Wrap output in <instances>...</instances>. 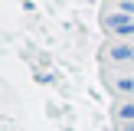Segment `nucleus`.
Wrapping results in <instances>:
<instances>
[{"label":"nucleus","mask_w":134,"mask_h":131,"mask_svg":"<svg viewBox=\"0 0 134 131\" xmlns=\"http://www.w3.org/2000/svg\"><path fill=\"white\" fill-rule=\"evenodd\" d=\"M128 131H134V121H131V124H128Z\"/></svg>","instance_id":"423d86ee"},{"label":"nucleus","mask_w":134,"mask_h":131,"mask_svg":"<svg viewBox=\"0 0 134 131\" xmlns=\"http://www.w3.org/2000/svg\"><path fill=\"white\" fill-rule=\"evenodd\" d=\"M118 115L124 118V121H134V105L128 102V105H121V111H118Z\"/></svg>","instance_id":"7ed1b4c3"},{"label":"nucleus","mask_w":134,"mask_h":131,"mask_svg":"<svg viewBox=\"0 0 134 131\" xmlns=\"http://www.w3.org/2000/svg\"><path fill=\"white\" fill-rule=\"evenodd\" d=\"M111 56H115V59H134V46H115Z\"/></svg>","instance_id":"f03ea898"},{"label":"nucleus","mask_w":134,"mask_h":131,"mask_svg":"<svg viewBox=\"0 0 134 131\" xmlns=\"http://www.w3.org/2000/svg\"><path fill=\"white\" fill-rule=\"evenodd\" d=\"M108 26L118 33V36H134V20L128 13H118V17H108Z\"/></svg>","instance_id":"f257e3e1"},{"label":"nucleus","mask_w":134,"mask_h":131,"mask_svg":"<svg viewBox=\"0 0 134 131\" xmlns=\"http://www.w3.org/2000/svg\"><path fill=\"white\" fill-rule=\"evenodd\" d=\"M118 89H121V92H131L134 89V79H118Z\"/></svg>","instance_id":"20e7f679"},{"label":"nucleus","mask_w":134,"mask_h":131,"mask_svg":"<svg viewBox=\"0 0 134 131\" xmlns=\"http://www.w3.org/2000/svg\"><path fill=\"white\" fill-rule=\"evenodd\" d=\"M121 10L124 13H134V3H121Z\"/></svg>","instance_id":"39448f33"}]
</instances>
